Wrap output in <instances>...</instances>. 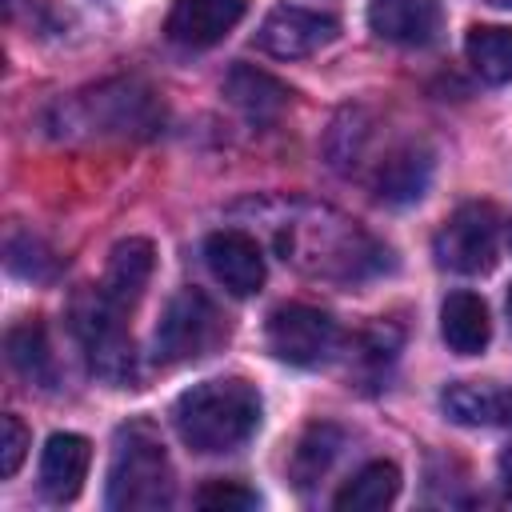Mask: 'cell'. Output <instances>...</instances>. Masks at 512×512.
<instances>
[{"label":"cell","instance_id":"1","mask_svg":"<svg viewBox=\"0 0 512 512\" xmlns=\"http://www.w3.org/2000/svg\"><path fill=\"white\" fill-rule=\"evenodd\" d=\"M172 420L192 452H236L260 428V392L248 380H204L176 400Z\"/></svg>","mask_w":512,"mask_h":512},{"label":"cell","instance_id":"2","mask_svg":"<svg viewBox=\"0 0 512 512\" xmlns=\"http://www.w3.org/2000/svg\"><path fill=\"white\" fill-rule=\"evenodd\" d=\"M172 504V464L152 432V424L136 420L116 432L112 464H108V508L116 512H160Z\"/></svg>","mask_w":512,"mask_h":512},{"label":"cell","instance_id":"3","mask_svg":"<svg viewBox=\"0 0 512 512\" xmlns=\"http://www.w3.org/2000/svg\"><path fill=\"white\" fill-rule=\"evenodd\" d=\"M124 308H116L100 288L92 296H80L72 308V328L84 344L88 368L108 384H128L136 376V352L132 336L124 332Z\"/></svg>","mask_w":512,"mask_h":512},{"label":"cell","instance_id":"4","mask_svg":"<svg viewBox=\"0 0 512 512\" xmlns=\"http://www.w3.org/2000/svg\"><path fill=\"white\" fill-rule=\"evenodd\" d=\"M220 340H224V320H220L216 304L204 292L184 288L180 296L168 300V308L156 324V360H164V364L196 360V356L212 352Z\"/></svg>","mask_w":512,"mask_h":512},{"label":"cell","instance_id":"5","mask_svg":"<svg viewBox=\"0 0 512 512\" xmlns=\"http://www.w3.org/2000/svg\"><path fill=\"white\" fill-rule=\"evenodd\" d=\"M496 240H500V216L492 204H460L444 228L432 240L436 264L448 272H488L496 264Z\"/></svg>","mask_w":512,"mask_h":512},{"label":"cell","instance_id":"6","mask_svg":"<svg viewBox=\"0 0 512 512\" xmlns=\"http://www.w3.org/2000/svg\"><path fill=\"white\" fill-rule=\"evenodd\" d=\"M336 344H340L336 320L312 304H280L268 316V348L284 364L316 368V364L332 360Z\"/></svg>","mask_w":512,"mask_h":512},{"label":"cell","instance_id":"7","mask_svg":"<svg viewBox=\"0 0 512 512\" xmlns=\"http://www.w3.org/2000/svg\"><path fill=\"white\" fill-rule=\"evenodd\" d=\"M340 32V24L328 12H312V8H296V4H280L264 16L256 44L276 56V60H300L320 52L324 44H332Z\"/></svg>","mask_w":512,"mask_h":512},{"label":"cell","instance_id":"8","mask_svg":"<svg viewBox=\"0 0 512 512\" xmlns=\"http://www.w3.org/2000/svg\"><path fill=\"white\" fill-rule=\"evenodd\" d=\"M244 12H248V0H172L164 32L172 44L212 48L244 20Z\"/></svg>","mask_w":512,"mask_h":512},{"label":"cell","instance_id":"9","mask_svg":"<svg viewBox=\"0 0 512 512\" xmlns=\"http://www.w3.org/2000/svg\"><path fill=\"white\" fill-rule=\"evenodd\" d=\"M204 260L208 272L232 292V296H252L264 284V252L260 244L240 232V228H220L204 240Z\"/></svg>","mask_w":512,"mask_h":512},{"label":"cell","instance_id":"10","mask_svg":"<svg viewBox=\"0 0 512 512\" xmlns=\"http://www.w3.org/2000/svg\"><path fill=\"white\" fill-rule=\"evenodd\" d=\"M440 24V0H368V28L388 44L424 48L440 36Z\"/></svg>","mask_w":512,"mask_h":512},{"label":"cell","instance_id":"11","mask_svg":"<svg viewBox=\"0 0 512 512\" xmlns=\"http://www.w3.org/2000/svg\"><path fill=\"white\" fill-rule=\"evenodd\" d=\"M88 464H92V444L84 436H76V432L48 436L44 456H40V488H44V496L56 500V504L76 500L80 488H84Z\"/></svg>","mask_w":512,"mask_h":512},{"label":"cell","instance_id":"12","mask_svg":"<svg viewBox=\"0 0 512 512\" xmlns=\"http://www.w3.org/2000/svg\"><path fill=\"white\" fill-rule=\"evenodd\" d=\"M152 268H156V252H152V244L140 240V236H128V240H120V244L112 248L100 292H104L116 308L128 312V308L144 296V288H148V280H152Z\"/></svg>","mask_w":512,"mask_h":512},{"label":"cell","instance_id":"13","mask_svg":"<svg viewBox=\"0 0 512 512\" xmlns=\"http://www.w3.org/2000/svg\"><path fill=\"white\" fill-rule=\"evenodd\" d=\"M440 336L456 356H476L492 340L488 304L476 292H452L440 304Z\"/></svg>","mask_w":512,"mask_h":512},{"label":"cell","instance_id":"14","mask_svg":"<svg viewBox=\"0 0 512 512\" xmlns=\"http://www.w3.org/2000/svg\"><path fill=\"white\" fill-rule=\"evenodd\" d=\"M444 412L456 424L480 428V424H500L512 428V388H492V384H448L440 396Z\"/></svg>","mask_w":512,"mask_h":512},{"label":"cell","instance_id":"15","mask_svg":"<svg viewBox=\"0 0 512 512\" xmlns=\"http://www.w3.org/2000/svg\"><path fill=\"white\" fill-rule=\"evenodd\" d=\"M224 96H228L240 112H248L252 120H272V116H280V112L288 108V100H292L288 84H280L276 76H268V72H260V68H248V64H236V68L228 72Z\"/></svg>","mask_w":512,"mask_h":512},{"label":"cell","instance_id":"16","mask_svg":"<svg viewBox=\"0 0 512 512\" xmlns=\"http://www.w3.org/2000/svg\"><path fill=\"white\" fill-rule=\"evenodd\" d=\"M428 180H432V156L424 148L408 144V148H396L380 164V172H376V196L384 204H412V200L424 196Z\"/></svg>","mask_w":512,"mask_h":512},{"label":"cell","instance_id":"17","mask_svg":"<svg viewBox=\"0 0 512 512\" xmlns=\"http://www.w3.org/2000/svg\"><path fill=\"white\" fill-rule=\"evenodd\" d=\"M396 492H400V472H396V464L372 460V464H364V468L336 492L332 504H336V512H376V508L392 504Z\"/></svg>","mask_w":512,"mask_h":512},{"label":"cell","instance_id":"18","mask_svg":"<svg viewBox=\"0 0 512 512\" xmlns=\"http://www.w3.org/2000/svg\"><path fill=\"white\" fill-rule=\"evenodd\" d=\"M468 64L488 84H512V28L504 24H476L464 40Z\"/></svg>","mask_w":512,"mask_h":512},{"label":"cell","instance_id":"19","mask_svg":"<svg viewBox=\"0 0 512 512\" xmlns=\"http://www.w3.org/2000/svg\"><path fill=\"white\" fill-rule=\"evenodd\" d=\"M8 360L12 368L32 380V384H52V352H48V336H44V324L36 320H24L8 332Z\"/></svg>","mask_w":512,"mask_h":512},{"label":"cell","instance_id":"20","mask_svg":"<svg viewBox=\"0 0 512 512\" xmlns=\"http://www.w3.org/2000/svg\"><path fill=\"white\" fill-rule=\"evenodd\" d=\"M336 452H340V432H336L332 424L308 428V432L300 436L296 452H292V476H296V484L304 488V484L320 480V476L328 472V464L336 460Z\"/></svg>","mask_w":512,"mask_h":512},{"label":"cell","instance_id":"21","mask_svg":"<svg viewBox=\"0 0 512 512\" xmlns=\"http://www.w3.org/2000/svg\"><path fill=\"white\" fill-rule=\"evenodd\" d=\"M196 504L208 508V512H248V508H256L260 500H256V492L244 488V484L212 480V484H204V488L196 492Z\"/></svg>","mask_w":512,"mask_h":512},{"label":"cell","instance_id":"22","mask_svg":"<svg viewBox=\"0 0 512 512\" xmlns=\"http://www.w3.org/2000/svg\"><path fill=\"white\" fill-rule=\"evenodd\" d=\"M24 452H28V428L16 416H4L0 420V476H16Z\"/></svg>","mask_w":512,"mask_h":512},{"label":"cell","instance_id":"23","mask_svg":"<svg viewBox=\"0 0 512 512\" xmlns=\"http://www.w3.org/2000/svg\"><path fill=\"white\" fill-rule=\"evenodd\" d=\"M500 484H504V492L512 500V448H504V456H500Z\"/></svg>","mask_w":512,"mask_h":512},{"label":"cell","instance_id":"24","mask_svg":"<svg viewBox=\"0 0 512 512\" xmlns=\"http://www.w3.org/2000/svg\"><path fill=\"white\" fill-rule=\"evenodd\" d=\"M492 8H512V0H488Z\"/></svg>","mask_w":512,"mask_h":512},{"label":"cell","instance_id":"25","mask_svg":"<svg viewBox=\"0 0 512 512\" xmlns=\"http://www.w3.org/2000/svg\"><path fill=\"white\" fill-rule=\"evenodd\" d=\"M508 320H512V288H508Z\"/></svg>","mask_w":512,"mask_h":512}]
</instances>
